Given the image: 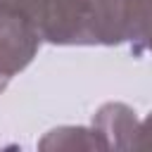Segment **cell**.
<instances>
[{
	"instance_id": "cell-1",
	"label": "cell",
	"mask_w": 152,
	"mask_h": 152,
	"mask_svg": "<svg viewBox=\"0 0 152 152\" xmlns=\"http://www.w3.org/2000/svg\"><path fill=\"white\" fill-rule=\"evenodd\" d=\"M38 26L43 40L52 45H97V0H12Z\"/></svg>"
},
{
	"instance_id": "cell-2",
	"label": "cell",
	"mask_w": 152,
	"mask_h": 152,
	"mask_svg": "<svg viewBox=\"0 0 152 152\" xmlns=\"http://www.w3.org/2000/svg\"><path fill=\"white\" fill-rule=\"evenodd\" d=\"M40 43L43 36L31 17L12 0H0V93L33 62Z\"/></svg>"
},
{
	"instance_id": "cell-3",
	"label": "cell",
	"mask_w": 152,
	"mask_h": 152,
	"mask_svg": "<svg viewBox=\"0 0 152 152\" xmlns=\"http://www.w3.org/2000/svg\"><path fill=\"white\" fill-rule=\"evenodd\" d=\"M93 128L107 150H135L140 119L124 102H104L93 114Z\"/></svg>"
},
{
	"instance_id": "cell-4",
	"label": "cell",
	"mask_w": 152,
	"mask_h": 152,
	"mask_svg": "<svg viewBox=\"0 0 152 152\" xmlns=\"http://www.w3.org/2000/svg\"><path fill=\"white\" fill-rule=\"evenodd\" d=\"M40 150H107L97 131L83 126H59L52 128L40 142Z\"/></svg>"
},
{
	"instance_id": "cell-5",
	"label": "cell",
	"mask_w": 152,
	"mask_h": 152,
	"mask_svg": "<svg viewBox=\"0 0 152 152\" xmlns=\"http://www.w3.org/2000/svg\"><path fill=\"white\" fill-rule=\"evenodd\" d=\"M128 10V40L133 50L152 52V0H126Z\"/></svg>"
},
{
	"instance_id": "cell-6",
	"label": "cell",
	"mask_w": 152,
	"mask_h": 152,
	"mask_svg": "<svg viewBox=\"0 0 152 152\" xmlns=\"http://www.w3.org/2000/svg\"><path fill=\"white\" fill-rule=\"evenodd\" d=\"M135 150H152V112L140 121V131H138V140H135Z\"/></svg>"
}]
</instances>
